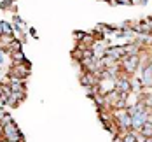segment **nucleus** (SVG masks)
<instances>
[{"label": "nucleus", "instance_id": "9", "mask_svg": "<svg viewBox=\"0 0 152 142\" xmlns=\"http://www.w3.org/2000/svg\"><path fill=\"white\" fill-rule=\"evenodd\" d=\"M138 132H140L143 137H147V139H149V137H152V121H149V119H147V121L143 123V126H142Z\"/></svg>", "mask_w": 152, "mask_h": 142}, {"label": "nucleus", "instance_id": "8", "mask_svg": "<svg viewBox=\"0 0 152 142\" xmlns=\"http://www.w3.org/2000/svg\"><path fill=\"white\" fill-rule=\"evenodd\" d=\"M9 58L12 60V63H25L26 62V56H25L23 49H21V51H14V53H11Z\"/></svg>", "mask_w": 152, "mask_h": 142}, {"label": "nucleus", "instance_id": "10", "mask_svg": "<svg viewBox=\"0 0 152 142\" xmlns=\"http://www.w3.org/2000/svg\"><path fill=\"white\" fill-rule=\"evenodd\" d=\"M21 49H23V46H21V40L14 39V40H12V44L5 49V53H7V54H11V53H14V51H21Z\"/></svg>", "mask_w": 152, "mask_h": 142}, {"label": "nucleus", "instance_id": "12", "mask_svg": "<svg viewBox=\"0 0 152 142\" xmlns=\"http://www.w3.org/2000/svg\"><path fill=\"white\" fill-rule=\"evenodd\" d=\"M12 121H14V119H12V116L5 112V114H4V116L0 118V128H4L5 125H9V123H12Z\"/></svg>", "mask_w": 152, "mask_h": 142}, {"label": "nucleus", "instance_id": "5", "mask_svg": "<svg viewBox=\"0 0 152 142\" xmlns=\"http://www.w3.org/2000/svg\"><path fill=\"white\" fill-rule=\"evenodd\" d=\"M80 82H82V86H98L100 79H98V76H94L93 72H82Z\"/></svg>", "mask_w": 152, "mask_h": 142}, {"label": "nucleus", "instance_id": "11", "mask_svg": "<svg viewBox=\"0 0 152 142\" xmlns=\"http://www.w3.org/2000/svg\"><path fill=\"white\" fill-rule=\"evenodd\" d=\"M72 58L75 60V62H82V58H84V49H80V47H74V51H72Z\"/></svg>", "mask_w": 152, "mask_h": 142}, {"label": "nucleus", "instance_id": "15", "mask_svg": "<svg viewBox=\"0 0 152 142\" xmlns=\"http://www.w3.org/2000/svg\"><path fill=\"white\" fill-rule=\"evenodd\" d=\"M82 35H84V32H77L75 35H74V37H75V40H77V42H79V40L82 39Z\"/></svg>", "mask_w": 152, "mask_h": 142}, {"label": "nucleus", "instance_id": "6", "mask_svg": "<svg viewBox=\"0 0 152 142\" xmlns=\"http://www.w3.org/2000/svg\"><path fill=\"white\" fill-rule=\"evenodd\" d=\"M25 96H26V93H12L9 96V104H7V105H12V107L19 105V104L25 100Z\"/></svg>", "mask_w": 152, "mask_h": 142}, {"label": "nucleus", "instance_id": "4", "mask_svg": "<svg viewBox=\"0 0 152 142\" xmlns=\"http://www.w3.org/2000/svg\"><path fill=\"white\" fill-rule=\"evenodd\" d=\"M114 90H115V79H112V77L100 79V82H98V91L102 95H107V93H110V91H114Z\"/></svg>", "mask_w": 152, "mask_h": 142}, {"label": "nucleus", "instance_id": "1", "mask_svg": "<svg viewBox=\"0 0 152 142\" xmlns=\"http://www.w3.org/2000/svg\"><path fill=\"white\" fill-rule=\"evenodd\" d=\"M0 137H4V139H7V141L11 142H25V137H23V133L19 132V128L16 125L14 121L12 123H9V125H5L4 128H0Z\"/></svg>", "mask_w": 152, "mask_h": 142}, {"label": "nucleus", "instance_id": "7", "mask_svg": "<svg viewBox=\"0 0 152 142\" xmlns=\"http://www.w3.org/2000/svg\"><path fill=\"white\" fill-rule=\"evenodd\" d=\"M16 37L14 35H0V49L2 51H5L7 47L12 44V40H14Z\"/></svg>", "mask_w": 152, "mask_h": 142}, {"label": "nucleus", "instance_id": "2", "mask_svg": "<svg viewBox=\"0 0 152 142\" xmlns=\"http://www.w3.org/2000/svg\"><path fill=\"white\" fill-rule=\"evenodd\" d=\"M30 76V63H12L11 68H9V77H16L19 81H25V79Z\"/></svg>", "mask_w": 152, "mask_h": 142}, {"label": "nucleus", "instance_id": "14", "mask_svg": "<svg viewBox=\"0 0 152 142\" xmlns=\"http://www.w3.org/2000/svg\"><path fill=\"white\" fill-rule=\"evenodd\" d=\"M117 5H133V0H115Z\"/></svg>", "mask_w": 152, "mask_h": 142}, {"label": "nucleus", "instance_id": "16", "mask_svg": "<svg viewBox=\"0 0 152 142\" xmlns=\"http://www.w3.org/2000/svg\"><path fill=\"white\" fill-rule=\"evenodd\" d=\"M135 4H140V5H145L147 4V0H133V5Z\"/></svg>", "mask_w": 152, "mask_h": 142}, {"label": "nucleus", "instance_id": "13", "mask_svg": "<svg viewBox=\"0 0 152 142\" xmlns=\"http://www.w3.org/2000/svg\"><path fill=\"white\" fill-rule=\"evenodd\" d=\"M4 35H14V25L4 21Z\"/></svg>", "mask_w": 152, "mask_h": 142}, {"label": "nucleus", "instance_id": "17", "mask_svg": "<svg viewBox=\"0 0 152 142\" xmlns=\"http://www.w3.org/2000/svg\"><path fill=\"white\" fill-rule=\"evenodd\" d=\"M114 142H124L121 135H114Z\"/></svg>", "mask_w": 152, "mask_h": 142}, {"label": "nucleus", "instance_id": "19", "mask_svg": "<svg viewBox=\"0 0 152 142\" xmlns=\"http://www.w3.org/2000/svg\"><path fill=\"white\" fill-rule=\"evenodd\" d=\"M149 63L152 65V53H149Z\"/></svg>", "mask_w": 152, "mask_h": 142}, {"label": "nucleus", "instance_id": "18", "mask_svg": "<svg viewBox=\"0 0 152 142\" xmlns=\"http://www.w3.org/2000/svg\"><path fill=\"white\" fill-rule=\"evenodd\" d=\"M0 35H4V21H0Z\"/></svg>", "mask_w": 152, "mask_h": 142}, {"label": "nucleus", "instance_id": "21", "mask_svg": "<svg viewBox=\"0 0 152 142\" xmlns=\"http://www.w3.org/2000/svg\"><path fill=\"white\" fill-rule=\"evenodd\" d=\"M0 95H2V84H0Z\"/></svg>", "mask_w": 152, "mask_h": 142}, {"label": "nucleus", "instance_id": "3", "mask_svg": "<svg viewBox=\"0 0 152 142\" xmlns=\"http://www.w3.org/2000/svg\"><path fill=\"white\" fill-rule=\"evenodd\" d=\"M105 56L112 58L114 62H121L122 58L126 56V47L124 46H110V47H107Z\"/></svg>", "mask_w": 152, "mask_h": 142}, {"label": "nucleus", "instance_id": "20", "mask_svg": "<svg viewBox=\"0 0 152 142\" xmlns=\"http://www.w3.org/2000/svg\"><path fill=\"white\" fill-rule=\"evenodd\" d=\"M4 114H5V112H4V110L0 109V118H2V116H4Z\"/></svg>", "mask_w": 152, "mask_h": 142}]
</instances>
